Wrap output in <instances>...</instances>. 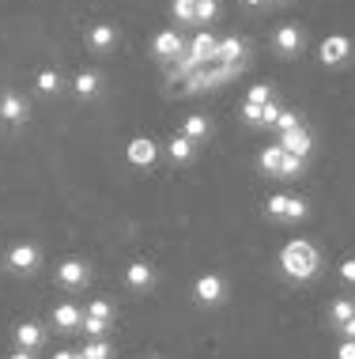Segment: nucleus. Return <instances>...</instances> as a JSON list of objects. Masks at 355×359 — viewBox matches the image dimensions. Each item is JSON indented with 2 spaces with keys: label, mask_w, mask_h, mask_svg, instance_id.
<instances>
[{
  "label": "nucleus",
  "mask_w": 355,
  "mask_h": 359,
  "mask_svg": "<svg viewBox=\"0 0 355 359\" xmlns=\"http://www.w3.org/2000/svg\"><path fill=\"white\" fill-rule=\"evenodd\" d=\"M318 269H321V254H318V246H314V242H306V238L284 242V250H280V273L291 280V284H306V280H314V276H318Z\"/></svg>",
  "instance_id": "obj_1"
},
{
  "label": "nucleus",
  "mask_w": 355,
  "mask_h": 359,
  "mask_svg": "<svg viewBox=\"0 0 355 359\" xmlns=\"http://www.w3.org/2000/svg\"><path fill=\"white\" fill-rule=\"evenodd\" d=\"M351 53H355V42L348 34H329L318 46V61L325 65V69H340V65H348Z\"/></svg>",
  "instance_id": "obj_2"
},
{
  "label": "nucleus",
  "mask_w": 355,
  "mask_h": 359,
  "mask_svg": "<svg viewBox=\"0 0 355 359\" xmlns=\"http://www.w3.org/2000/svg\"><path fill=\"white\" fill-rule=\"evenodd\" d=\"M193 299L200 306H219L227 299V280L219 273H200L193 280Z\"/></svg>",
  "instance_id": "obj_3"
},
{
  "label": "nucleus",
  "mask_w": 355,
  "mask_h": 359,
  "mask_svg": "<svg viewBox=\"0 0 355 359\" xmlns=\"http://www.w3.org/2000/svg\"><path fill=\"white\" fill-rule=\"evenodd\" d=\"M91 280V265L80 257H64L61 265H57V284H61L64 291H83Z\"/></svg>",
  "instance_id": "obj_4"
},
{
  "label": "nucleus",
  "mask_w": 355,
  "mask_h": 359,
  "mask_svg": "<svg viewBox=\"0 0 355 359\" xmlns=\"http://www.w3.org/2000/svg\"><path fill=\"white\" fill-rule=\"evenodd\" d=\"M4 261H8V269H12L15 276H31V273H38L42 254H38V246H31V242H15V246L4 254Z\"/></svg>",
  "instance_id": "obj_5"
},
{
  "label": "nucleus",
  "mask_w": 355,
  "mask_h": 359,
  "mask_svg": "<svg viewBox=\"0 0 355 359\" xmlns=\"http://www.w3.org/2000/svg\"><path fill=\"white\" fill-rule=\"evenodd\" d=\"M125 159H129L132 167H140V170H151L159 163V144L151 137H132L129 144H125Z\"/></svg>",
  "instance_id": "obj_6"
},
{
  "label": "nucleus",
  "mask_w": 355,
  "mask_h": 359,
  "mask_svg": "<svg viewBox=\"0 0 355 359\" xmlns=\"http://www.w3.org/2000/svg\"><path fill=\"white\" fill-rule=\"evenodd\" d=\"M186 50H189V42L178 31H159L155 38H151V50L148 53L155 57V61H178Z\"/></svg>",
  "instance_id": "obj_7"
},
{
  "label": "nucleus",
  "mask_w": 355,
  "mask_h": 359,
  "mask_svg": "<svg viewBox=\"0 0 355 359\" xmlns=\"http://www.w3.org/2000/svg\"><path fill=\"white\" fill-rule=\"evenodd\" d=\"M302 46H306V38L302 31L295 23H280L276 27V34H272V50L280 53V57H299L302 53Z\"/></svg>",
  "instance_id": "obj_8"
},
{
  "label": "nucleus",
  "mask_w": 355,
  "mask_h": 359,
  "mask_svg": "<svg viewBox=\"0 0 355 359\" xmlns=\"http://www.w3.org/2000/svg\"><path fill=\"white\" fill-rule=\"evenodd\" d=\"M27 99L19 91H12V87H4V91H0V121L4 125H23L27 121Z\"/></svg>",
  "instance_id": "obj_9"
},
{
  "label": "nucleus",
  "mask_w": 355,
  "mask_h": 359,
  "mask_svg": "<svg viewBox=\"0 0 355 359\" xmlns=\"http://www.w3.org/2000/svg\"><path fill=\"white\" fill-rule=\"evenodd\" d=\"M284 106L280 102H268V106H253V102H242L238 106V114H242L246 125H257V129H272V121L280 118Z\"/></svg>",
  "instance_id": "obj_10"
},
{
  "label": "nucleus",
  "mask_w": 355,
  "mask_h": 359,
  "mask_svg": "<svg viewBox=\"0 0 355 359\" xmlns=\"http://www.w3.org/2000/svg\"><path fill=\"white\" fill-rule=\"evenodd\" d=\"M276 144L287 151V155H299V159H310V151H314V133L306 129H291V133H284V137H276Z\"/></svg>",
  "instance_id": "obj_11"
},
{
  "label": "nucleus",
  "mask_w": 355,
  "mask_h": 359,
  "mask_svg": "<svg viewBox=\"0 0 355 359\" xmlns=\"http://www.w3.org/2000/svg\"><path fill=\"white\" fill-rule=\"evenodd\" d=\"M216 50H219V38L212 31H204V27L189 38V53H193L200 65H216Z\"/></svg>",
  "instance_id": "obj_12"
},
{
  "label": "nucleus",
  "mask_w": 355,
  "mask_h": 359,
  "mask_svg": "<svg viewBox=\"0 0 355 359\" xmlns=\"http://www.w3.org/2000/svg\"><path fill=\"white\" fill-rule=\"evenodd\" d=\"M151 284H155V269H151L148 261H129V265H125V287L148 291Z\"/></svg>",
  "instance_id": "obj_13"
},
{
  "label": "nucleus",
  "mask_w": 355,
  "mask_h": 359,
  "mask_svg": "<svg viewBox=\"0 0 355 359\" xmlns=\"http://www.w3.org/2000/svg\"><path fill=\"white\" fill-rule=\"evenodd\" d=\"M246 61V38L227 34L219 38V50H216V65H242Z\"/></svg>",
  "instance_id": "obj_14"
},
{
  "label": "nucleus",
  "mask_w": 355,
  "mask_h": 359,
  "mask_svg": "<svg viewBox=\"0 0 355 359\" xmlns=\"http://www.w3.org/2000/svg\"><path fill=\"white\" fill-rule=\"evenodd\" d=\"M42 344H46V329L38 322H19L15 325V348H23V352H38Z\"/></svg>",
  "instance_id": "obj_15"
},
{
  "label": "nucleus",
  "mask_w": 355,
  "mask_h": 359,
  "mask_svg": "<svg viewBox=\"0 0 355 359\" xmlns=\"http://www.w3.org/2000/svg\"><path fill=\"white\" fill-rule=\"evenodd\" d=\"M88 46L95 53H110L113 46H118V27L113 23H95L88 31Z\"/></svg>",
  "instance_id": "obj_16"
},
{
  "label": "nucleus",
  "mask_w": 355,
  "mask_h": 359,
  "mask_svg": "<svg viewBox=\"0 0 355 359\" xmlns=\"http://www.w3.org/2000/svg\"><path fill=\"white\" fill-rule=\"evenodd\" d=\"M53 325L61 329V333H76V329L83 325V310L76 303H57L53 306Z\"/></svg>",
  "instance_id": "obj_17"
},
{
  "label": "nucleus",
  "mask_w": 355,
  "mask_h": 359,
  "mask_svg": "<svg viewBox=\"0 0 355 359\" xmlns=\"http://www.w3.org/2000/svg\"><path fill=\"white\" fill-rule=\"evenodd\" d=\"M167 155H170V163H174V167H186V163H193L197 144L189 140V137H181V133H174L170 144H167Z\"/></svg>",
  "instance_id": "obj_18"
},
{
  "label": "nucleus",
  "mask_w": 355,
  "mask_h": 359,
  "mask_svg": "<svg viewBox=\"0 0 355 359\" xmlns=\"http://www.w3.org/2000/svg\"><path fill=\"white\" fill-rule=\"evenodd\" d=\"M181 137H189L193 144H204L212 137V121L204 118V114H186V121H181Z\"/></svg>",
  "instance_id": "obj_19"
},
{
  "label": "nucleus",
  "mask_w": 355,
  "mask_h": 359,
  "mask_svg": "<svg viewBox=\"0 0 355 359\" xmlns=\"http://www.w3.org/2000/svg\"><path fill=\"white\" fill-rule=\"evenodd\" d=\"M72 91H76V99H95V95L102 91V76L99 72H76V80H72Z\"/></svg>",
  "instance_id": "obj_20"
},
{
  "label": "nucleus",
  "mask_w": 355,
  "mask_h": 359,
  "mask_svg": "<svg viewBox=\"0 0 355 359\" xmlns=\"http://www.w3.org/2000/svg\"><path fill=\"white\" fill-rule=\"evenodd\" d=\"M325 318H329V325H333V329L344 325V322H351V318H355V299H351V295L333 299V303H329V314H325Z\"/></svg>",
  "instance_id": "obj_21"
},
{
  "label": "nucleus",
  "mask_w": 355,
  "mask_h": 359,
  "mask_svg": "<svg viewBox=\"0 0 355 359\" xmlns=\"http://www.w3.org/2000/svg\"><path fill=\"white\" fill-rule=\"evenodd\" d=\"M257 167H261L268 178H280V167H284V148L280 144H268V148L257 155Z\"/></svg>",
  "instance_id": "obj_22"
},
{
  "label": "nucleus",
  "mask_w": 355,
  "mask_h": 359,
  "mask_svg": "<svg viewBox=\"0 0 355 359\" xmlns=\"http://www.w3.org/2000/svg\"><path fill=\"white\" fill-rule=\"evenodd\" d=\"M34 87H38V95H57L64 87V80H61V72H57V69H42L34 76Z\"/></svg>",
  "instance_id": "obj_23"
},
{
  "label": "nucleus",
  "mask_w": 355,
  "mask_h": 359,
  "mask_svg": "<svg viewBox=\"0 0 355 359\" xmlns=\"http://www.w3.org/2000/svg\"><path fill=\"white\" fill-rule=\"evenodd\" d=\"M83 318L102 322V325H113V303L110 299H95V303H88V310H83Z\"/></svg>",
  "instance_id": "obj_24"
},
{
  "label": "nucleus",
  "mask_w": 355,
  "mask_h": 359,
  "mask_svg": "<svg viewBox=\"0 0 355 359\" xmlns=\"http://www.w3.org/2000/svg\"><path fill=\"white\" fill-rule=\"evenodd\" d=\"M287 205H291V193H272V197L265 201V216L284 223V216H287Z\"/></svg>",
  "instance_id": "obj_25"
},
{
  "label": "nucleus",
  "mask_w": 355,
  "mask_h": 359,
  "mask_svg": "<svg viewBox=\"0 0 355 359\" xmlns=\"http://www.w3.org/2000/svg\"><path fill=\"white\" fill-rule=\"evenodd\" d=\"M272 129H276V137H284V133H291V129H302V114L299 110H280V118L272 121Z\"/></svg>",
  "instance_id": "obj_26"
},
{
  "label": "nucleus",
  "mask_w": 355,
  "mask_h": 359,
  "mask_svg": "<svg viewBox=\"0 0 355 359\" xmlns=\"http://www.w3.org/2000/svg\"><path fill=\"white\" fill-rule=\"evenodd\" d=\"M246 102H253V106H268V102H276L272 83H253V87L246 91Z\"/></svg>",
  "instance_id": "obj_27"
},
{
  "label": "nucleus",
  "mask_w": 355,
  "mask_h": 359,
  "mask_svg": "<svg viewBox=\"0 0 355 359\" xmlns=\"http://www.w3.org/2000/svg\"><path fill=\"white\" fill-rule=\"evenodd\" d=\"M80 352L88 355V359H110V355H113V344L106 341V337H102V341H88V344L80 348Z\"/></svg>",
  "instance_id": "obj_28"
},
{
  "label": "nucleus",
  "mask_w": 355,
  "mask_h": 359,
  "mask_svg": "<svg viewBox=\"0 0 355 359\" xmlns=\"http://www.w3.org/2000/svg\"><path fill=\"white\" fill-rule=\"evenodd\" d=\"M170 15H174L178 23H193V19H197V4H193V0H174V4H170Z\"/></svg>",
  "instance_id": "obj_29"
},
{
  "label": "nucleus",
  "mask_w": 355,
  "mask_h": 359,
  "mask_svg": "<svg viewBox=\"0 0 355 359\" xmlns=\"http://www.w3.org/2000/svg\"><path fill=\"white\" fill-rule=\"evenodd\" d=\"M299 174H306V159H299V155H287V151H284L280 178H299Z\"/></svg>",
  "instance_id": "obj_30"
},
{
  "label": "nucleus",
  "mask_w": 355,
  "mask_h": 359,
  "mask_svg": "<svg viewBox=\"0 0 355 359\" xmlns=\"http://www.w3.org/2000/svg\"><path fill=\"white\" fill-rule=\"evenodd\" d=\"M216 15H219V0H200V4H197V19H193V23H212Z\"/></svg>",
  "instance_id": "obj_31"
},
{
  "label": "nucleus",
  "mask_w": 355,
  "mask_h": 359,
  "mask_svg": "<svg viewBox=\"0 0 355 359\" xmlns=\"http://www.w3.org/2000/svg\"><path fill=\"white\" fill-rule=\"evenodd\" d=\"M306 212H310V205H306L302 197H291V205H287L284 223H299V219H306Z\"/></svg>",
  "instance_id": "obj_32"
},
{
  "label": "nucleus",
  "mask_w": 355,
  "mask_h": 359,
  "mask_svg": "<svg viewBox=\"0 0 355 359\" xmlns=\"http://www.w3.org/2000/svg\"><path fill=\"white\" fill-rule=\"evenodd\" d=\"M337 273H340V280H344V284H348V287H355V257H344Z\"/></svg>",
  "instance_id": "obj_33"
},
{
  "label": "nucleus",
  "mask_w": 355,
  "mask_h": 359,
  "mask_svg": "<svg viewBox=\"0 0 355 359\" xmlns=\"http://www.w3.org/2000/svg\"><path fill=\"white\" fill-rule=\"evenodd\" d=\"M337 359H355V341H340L337 344Z\"/></svg>",
  "instance_id": "obj_34"
},
{
  "label": "nucleus",
  "mask_w": 355,
  "mask_h": 359,
  "mask_svg": "<svg viewBox=\"0 0 355 359\" xmlns=\"http://www.w3.org/2000/svg\"><path fill=\"white\" fill-rule=\"evenodd\" d=\"M337 333H340V341H355V318L344 322V325H337Z\"/></svg>",
  "instance_id": "obj_35"
},
{
  "label": "nucleus",
  "mask_w": 355,
  "mask_h": 359,
  "mask_svg": "<svg viewBox=\"0 0 355 359\" xmlns=\"http://www.w3.org/2000/svg\"><path fill=\"white\" fill-rule=\"evenodd\" d=\"M8 359H34V352H23V348H15V352L8 355Z\"/></svg>",
  "instance_id": "obj_36"
},
{
  "label": "nucleus",
  "mask_w": 355,
  "mask_h": 359,
  "mask_svg": "<svg viewBox=\"0 0 355 359\" xmlns=\"http://www.w3.org/2000/svg\"><path fill=\"white\" fill-rule=\"evenodd\" d=\"M72 355H76V352H69V348H61V352H53L50 359H72Z\"/></svg>",
  "instance_id": "obj_37"
},
{
  "label": "nucleus",
  "mask_w": 355,
  "mask_h": 359,
  "mask_svg": "<svg viewBox=\"0 0 355 359\" xmlns=\"http://www.w3.org/2000/svg\"><path fill=\"white\" fill-rule=\"evenodd\" d=\"M242 4H246V8H265L268 0H242Z\"/></svg>",
  "instance_id": "obj_38"
},
{
  "label": "nucleus",
  "mask_w": 355,
  "mask_h": 359,
  "mask_svg": "<svg viewBox=\"0 0 355 359\" xmlns=\"http://www.w3.org/2000/svg\"><path fill=\"white\" fill-rule=\"evenodd\" d=\"M72 359H88V355H83V352H76V355H72Z\"/></svg>",
  "instance_id": "obj_39"
},
{
  "label": "nucleus",
  "mask_w": 355,
  "mask_h": 359,
  "mask_svg": "<svg viewBox=\"0 0 355 359\" xmlns=\"http://www.w3.org/2000/svg\"><path fill=\"white\" fill-rule=\"evenodd\" d=\"M272 4H291V0H272Z\"/></svg>",
  "instance_id": "obj_40"
},
{
  "label": "nucleus",
  "mask_w": 355,
  "mask_h": 359,
  "mask_svg": "<svg viewBox=\"0 0 355 359\" xmlns=\"http://www.w3.org/2000/svg\"><path fill=\"white\" fill-rule=\"evenodd\" d=\"M144 359H159V355H144Z\"/></svg>",
  "instance_id": "obj_41"
},
{
  "label": "nucleus",
  "mask_w": 355,
  "mask_h": 359,
  "mask_svg": "<svg viewBox=\"0 0 355 359\" xmlns=\"http://www.w3.org/2000/svg\"><path fill=\"white\" fill-rule=\"evenodd\" d=\"M193 4H200V0H193Z\"/></svg>",
  "instance_id": "obj_42"
}]
</instances>
